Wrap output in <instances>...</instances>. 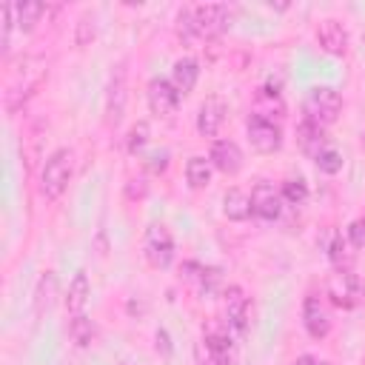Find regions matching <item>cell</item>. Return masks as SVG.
<instances>
[{"instance_id":"8","label":"cell","mask_w":365,"mask_h":365,"mask_svg":"<svg viewBox=\"0 0 365 365\" xmlns=\"http://www.w3.org/2000/svg\"><path fill=\"white\" fill-rule=\"evenodd\" d=\"M225 325L234 331V334H245L248 331V319H251V302L245 297V291L240 285H228L225 291Z\"/></svg>"},{"instance_id":"3","label":"cell","mask_w":365,"mask_h":365,"mask_svg":"<svg viewBox=\"0 0 365 365\" xmlns=\"http://www.w3.org/2000/svg\"><path fill=\"white\" fill-rule=\"evenodd\" d=\"M143 254L151 268H168L174 262V237L165 225H151L143 240Z\"/></svg>"},{"instance_id":"32","label":"cell","mask_w":365,"mask_h":365,"mask_svg":"<svg viewBox=\"0 0 365 365\" xmlns=\"http://www.w3.org/2000/svg\"><path fill=\"white\" fill-rule=\"evenodd\" d=\"M157 351H163V356H171V339H168L165 328L157 331Z\"/></svg>"},{"instance_id":"17","label":"cell","mask_w":365,"mask_h":365,"mask_svg":"<svg viewBox=\"0 0 365 365\" xmlns=\"http://www.w3.org/2000/svg\"><path fill=\"white\" fill-rule=\"evenodd\" d=\"M197 80H200V63L194 57H182V60L174 63V68H171V86L180 91V97L182 94H191L194 86H197Z\"/></svg>"},{"instance_id":"16","label":"cell","mask_w":365,"mask_h":365,"mask_svg":"<svg viewBox=\"0 0 365 365\" xmlns=\"http://www.w3.org/2000/svg\"><path fill=\"white\" fill-rule=\"evenodd\" d=\"M297 143H299V148H302L311 160H317V157L328 148L325 128H322V125H317V123H311V120H302V123L297 125Z\"/></svg>"},{"instance_id":"22","label":"cell","mask_w":365,"mask_h":365,"mask_svg":"<svg viewBox=\"0 0 365 365\" xmlns=\"http://www.w3.org/2000/svg\"><path fill=\"white\" fill-rule=\"evenodd\" d=\"M211 174H214V165H211V160H205V157H191V160L185 163V180H188V185H191L194 191L208 188Z\"/></svg>"},{"instance_id":"26","label":"cell","mask_w":365,"mask_h":365,"mask_svg":"<svg viewBox=\"0 0 365 365\" xmlns=\"http://www.w3.org/2000/svg\"><path fill=\"white\" fill-rule=\"evenodd\" d=\"M17 29V20H14V3H6L0 6V51L3 57H9L11 51V34Z\"/></svg>"},{"instance_id":"15","label":"cell","mask_w":365,"mask_h":365,"mask_svg":"<svg viewBox=\"0 0 365 365\" xmlns=\"http://www.w3.org/2000/svg\"><path fill=\"white\" fill-rule=\"evenodd\" d=\"M302 325L308 331L311 339H325L328 331H331V319L325 314V308L319 305L317 297H305V305H302Z\"/></svg>"},{"instance_id":"5","label":"cell","mask_w":365,"mask_h":365,"mask_svg":"<svg viewBox=\"0 0 365 365\" xmlns=\"http://www.w3.org/2000/svg\"><path fill=\"white\" fill-rule=\"evenodd\" d=\"M245 131H248L251 145H254L259 154H274V151H279V145H282V128H279V123H274L271 117L251 114Z\"/></svg>"},{"instance_id":"13","label":"cell","mask_w":365,"mask_h":365,"mask_svg":"<svg viewBox=\"0 0 365 365\" xmlns=\"http://www.w3.org/2000/svg\"><path fill=\"white\" fill-rule=\"evenodd\" d=\"M225 114H228L225 103L220 97H208L200 106V111H197V131L202 137H217L220 128H222V123H225Z\"/></svg>"},{"instance_id":"20","label":"cell","mask_w":365,"mask_h":365,"mask_svg":"<svg viewBox=\"0 0 365 365\" xmlns=\"http://www.w3.org/2000/svg\"><path fill=\"white\" fill-rule=\"evenodd\" d=\"M54 294H57V277H54V271H43L37 279V288H34V314L37 317H43L51 308Z\"/></svg>"},{"instance_id":"9","label":"cell","mask_w":365,"mask_h":365,"mask_svg":"<svg viewBox=\"0 0 365 365\" xmlns=\"http://www.w3.org/2000/svg\"><path fill=\"white\" fill-rule=\"evenodd\" d=\"M202 345H205V356L211 365H234L237 362V348H234L228 328H208L202 336Z\"/></svg>"},{"instance_id":"23","label":"cell","mask_w":365,"mask_h":365,"mask_svg":"<svg viewBox=\"0 0 365 365\" xmlns=\"http://www.w3.org/2000/svg\"><path fill=\"white\" fill-rule=\"evenodd\" d=\"M325 248H328V259L334 262L336 271H351L354 254H351V242H348L342 234H331V242H328Z\"/></svg>"},{"instance_id":"31","label":"cell","mask_w":365,"mask_h":365,"mask_svg":"<svg viewBox=\"0 0 365 365\" xmlns=\"http://www.w3.org/2000/svg\"><path fill=\"white\" fill-rule=\"evenodd\" d=\"M168 165V151H151L148 154V168L151 171H165Z\"/></svg>"},{"instance_id":"28","label":"cell","mask_w":365,"mask_h":365,"mask_svg":"<svg viewBox=\"0 0 365 365\" xmlns=\"http://www.w3.org/2000/svg\"><path fill=\"white\" fill-rule=\"evenodd\" d=\"M314 163H317V168H319L322 174H339V171H342V154H339L336 148H331V145H328Z\"/></svg>"},{"instance_id":"30","label":"cell","mask_w":365,"mask_h":365,"mask_svg":"<svg viewBox=\"0 0 365 365\" xmlns=\"http://www.w3.org/2000/svg\"><path fill=\"white\" fill-rule=\"evenodd\" d=\"M148 143V123H137V125H131V131H128V151L131 154H137L143 145Z\"/></svg>"},{"instance_id":"29","label":"cell","mask_w":365,"mask_h":365,"mask_svg":"<svg viewBox=\"0 0 365 365\" xmlns=\"http://www.w3.org/2000/svg\"><path fill=\"white\" fill-rule=\"evenodd\" d=\"M94 34H97V20H94V14H83V17L77 20L74 43H77V46H88V43L94 40Z\"/></svg>"},{"instance_id":"14","label":"cell","mask_w":365,"mask_h":365,"mask_svg":"<svg viewBox=\"0 0 365 365\" xmlns=\"http://www.w3.org/2000/svg\"><path fill=\"white\" fill-rule=\"evenodd\" d=\"M211 165L222 174H237L242 168V148L234 140H214L211 154H208Z\"/></svg>"},{"instance_id":"24","label":"cell","mask_w":365,"mask_h":365,"mask_svg":"<svg viewBox=\"0 0 365 365\" xmlns=\"http://www.w3.org/2000/svg\"><path fill=\"white\" fill-rule=\"evenodd\" d=\"M46 6L37 3V0H23V3H14V20H17V29L20 31H31L40 17H43Z\"/></svg>"},{"instance_id":"33","label":"cell","mask_w":365,"mask_h":365,"mask_svg":"<svg viewBox=\"0 0 365 365\" xmlns=\"http://www.w3.org/2000/svg\"><path fill=\"white\" fill-rule=\"evenodd\" d=\"M297 365H328V362L314 356V354H302V356H297Z\"/></svg>"},{"instance_id":"34","label":"cell","mask_w":365,"mask_h":365,"mask_svg":"<svg viewBox=\"0 0 365 365\" xmlns=\"http://www.w3.org/2000/svg\"><path fill=\"white\" fill-rule=\"evenodd\" d=\"M359 225H362V228H365V214H362V217H359Z\"/></svg>"},{"instance_id":"19","label":"cell","mask_w":365,"mask_h":365,"mask_svg":"<svg viewBox=\"0 0 365 365\" xmlns=\"http://www.w3.org/2000/svg\"><path fill=\"white\" fill-rule=\"evenodd\" d=\"M222 214H225L228 220H234V222L248 220V217L254 214V211H251V197H248L245 191H240V188H228L225 197H222Z\"/></svg>"},{"instance_id":"27","label":"cell","mask_w":365,"mask_h":365,"mask_svg":"<svg viewBox=\"0 0 365 365\" xmlns=\"http://www.w3.org/2000/svg\"><path fill=\"white\" fill-rule=\"evenodd\" d=\"M279 194H282V200L285 202H291V205H299V202H305V197H308V185H305V180H285L282 182V188H279Z\"/></svg>"},{"instance_id":"2","label":"cell","mask_w":365,"mask_h":365,"mask_svg":"<svg viewBox=\"0 0 365 365\" xmlns=\"http://www.w3.org/2000/svg\"><path fill=\"white\" fill-rule=\"evenodd\" d=\"M302 111H305V117L302 120H311V123H317V125H331L336 117H339V111H342V97H339V91H334L331 86H314L311 91H308V97H305V103H302Z\"/></svg>"},{"instance_id":"4","label":"cell","mask_w":365,"mask_h":365,"mask_svg":"<svg viewBox=\"0 0 365 365\" xmlns=\"http://www.w3.org/2000/svg\"><path fill=\"white\" fill-rule=\"evenodd\" d=\"M194 23H197L200 40H214L231 26V11L222 3H202V6H194Z\"/></svg>"},{"instance_id":"18","label":"cell","mask_w":365,"mask_h":365,"mask_svg":"<svg viewBox=\"0 0 365 365\" xmlns=\"http://www.w3.org/2000/svg\"><path fill=\"white\" fill-rule=\"evenodd\" d=\"M88 297H91V285H88V277L83 271L74 274V279L68 282V291H66V311L74 317V314H83L86 305H88Z\"/></svg>"},{"instance_id":"25","label":"cell","mask_w":365,"mask_h":365,"mask_svg":"<svg viewBox=\"0 0 365 365\" xmlns=\"http://www.w3.org/2000/svg\"><path fill=\"white\" fill-rule=\"evenodd\" d=\"M174 31L177 37L185 43V46H194L200 43V34H197V23H194V6H182L174 17Z\"/></svg>"},{"instance_id":"7","label":"cell","mask_w":365,"mask_h":365,"mask_svg":"<svg viewBox=\"0 0 365 365\" xmlns=\"http://www.w3.org/2000/svg\"><path fill=\"white\" fill-rule=\"evenodd\" d=\"M328 297L336 308H354L362 299V282L354 271H336L328 279Z\"/></svg>"},{"instance_id":"12","label":"cell","mask_w":365,"mask_h":365,"mask_svg":"<svg viewBox=\"0 0 365 365\" xmlns=\"http://www.w3.org/2000/svg\"><path fill=\"white\" fill-rule=\"evenodd\" d=\"M317 43L328 54H345L348 51V29L334 17H325L317 23Z\"/></svg>"},{"instance_id":"10","label":"cell","mask_w":365,"mask_h":365,"mask_svg":"<svg viewBox=\"0 0 365 365\" xmlns=\"http://www.w3.org/2000/svg\"><path fill=\"white\" fill-rule=\"evenodd\" d=\"M180 106V91L165 77H154L148 83V108L157 117H171Z\"/></svg>"},{"instance_id":"21","label":"cell","mask_w":365,"mask_h":365,"mask_svg":"<svg viewBox=\"0 0 365 365\" xmlns=\"http://www.w3.org/2000/svg\"><path fill=\"white\" fill-rule=\"evenodd\" d=\"M94 336H97V325L91 322V317L74 314V317L68 319V339H71L77 348H88V345L94 342Z\"/></svg>"},{"instance_id":"6","label":"cell","mask_w":365,"mask_h":365,"mask_svg":"<svg viewBox=\"0 0 365 365\" xmlns=\"http://www.w3.org/2000/svg\"><path fill=\"white\" fill-rule=\"evenodd\" d=\"M125 100H128V71H125V63H120L111 71V80L106 88V123L108 125H120L125 114Z\"/></svg>"},{"instance_id":"11","label":"cell","mask_w":365,"mask_h":365,"mask_svg":"<svg viewBox=\"0 0 365 365\" xmlns=\"http://www.w3.org/2000/svg\"><path fill=\"white\" fill-rule=\"evenodd\" d=\"M251 211L259 220H277L282 211V194L271 182H257L251 188Z\"/></svg>"},{"instance_id":"1","label":"cell","mask_w":365,"mask_h":365,"mask_svg":"<svg viewBox=\"0 0 365 365\" xmlns=\"http://www.w3.org/2000/svg\"><path fill=\"white\" fill-rule=\"evenodd\" d=\"M71 174H74V154L68 148L51 151L40 171V194L48 202H57L71 182Z\"/></svg>"}]
</instances>
